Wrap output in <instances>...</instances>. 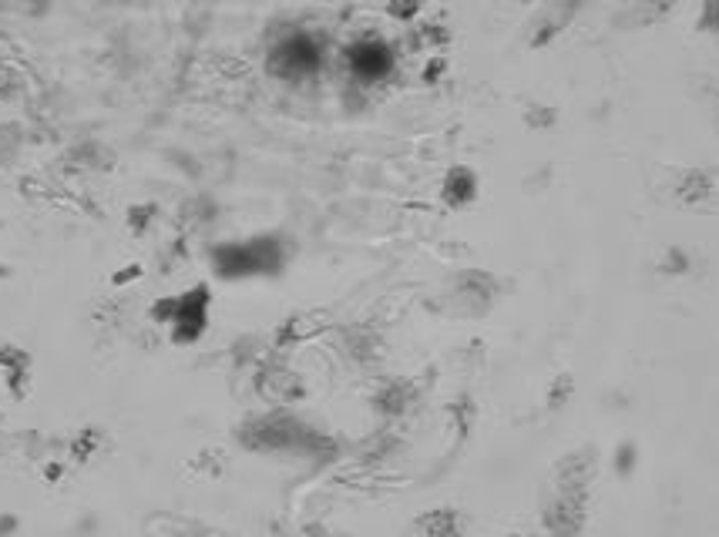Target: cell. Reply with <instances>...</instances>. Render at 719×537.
I'll return each instance as SVG.
<instances>
[{"label": "cell", "mask_w": 719, "mask_h": 537, "mask_svg": "<svg viewBox=\"0 0 719 537\" xmlns=\"http://www.w3.org/2000/svg\"><path fill=\"white\" fill-rule=\"evenodd\" d=\"M350 67L360 81H380L390 72V51L380 41H360L357 47L347 51Z\"/></svg>", "instance_id": "277c9868"}, {"label": "cell", "mask_w": 719, "mask_h": 537, "mask_svg": "<svg viewBox=\"0 0 719 537\" xmlns=\"http://www.w3.org/2000/svg\"><path fill=\"white\" fill-rule=\"evenodd\" d=\"M209 303H213L209 289L195 286V289H188L182 296L155 303L152 316H155V322L172 326V340L175 343H195L203 336L206 322H209Z\"/></svg>", "instance_id": "6da1fadb"}, {"label": "cell", "mask_w": 719, "mask_h": 537, "mask_svg": "<svg viewBox=\"0 0 719 537\" xmlns=\"http://www.w3.org/2000/svg\"><path fill=\"white\" fill-rule=\"evenodd\" d=\"M319 67V47L306 34H293L273 47V72L283 78H306Z\"/></svg>", "instance_id": "3957f363"}, {"label": "cell", "mask_w": 719, "mask_h": 537, "mask_svg": "<svg viewBox=\"0 0 719 537\" xmlns=\"http://www.w3.org/2000/svg\"><path fill=\"white\" fill-rule=\"evenodd\" d=\"M424 527L431 537H457L461 534V524H457V517L450 511H434L431 517H424Z\"/></svg>", "instance_id": "5b68a950"}, {"label": "cell", "mask_w": 719, "mask_h": 537, "mask_svg": "<svg viewBox=\"0 0 719 537\" xmlns=\"http://www.w3.org/2000/svg\"><path fill=\"white\" fill-rule=\"evenodd\" d=\"M645 4H656V8H669L673 0H645Z\"/></svg>", "instance_id": "8992f818"}, {"label": "cell", "mask_w": 719, "mask_h": 537, "mask_svg": "<svg viewBox=\"0 0 719 537\" xmlns=\"http://www.w3.org/2000/svg\"><path fill=\"white\" fill-rule=\"evenodd\" d=\"M280 265L276 245L270 239H255L242 245H222L216 252V268L222 276H252V273H270Z\"/></svg>", "instance_id": "7a4b0ae2"}]
</instances>
